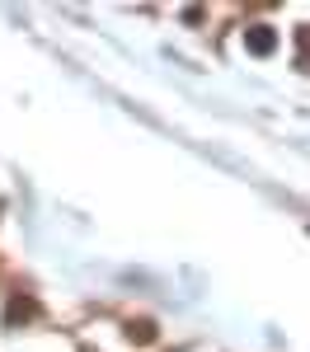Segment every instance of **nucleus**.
Masks as SVG:
<instances>
[{"label":"nucleus","instance_id":"nucleus-1","mask_svg":"<svg viewBox=\"0 0 310 352\" xmlns=\"http://www.w3.org/2000/svg\"><path fill=\"white\" fill-rule=\"evenodd\" d=\"M245 47H250L254 56H268L273 47H278V33H273L268 24H250L245 28Z\"/></svg>","mask_w":310,"mask_h":352},{"label":"nucleus","instance_id":"nucleus-2","mask_svg":"<svg viewBox=\"0 0 310 352\" xmlns=\"http://www.w3.org/2000/svg\"><path fill=\"white\" fill-rule=\"evenodd\" d=\"M28 320H38V300H33V296H14L10 305H5V324H10V329L28 324Z\"/></svg>","mask_w":310,"mask_h":352},{"label":"nucleus","instance_id":"nucleus-4","mask_svg":"<svg viewBox=\"0 0 310 352\" xmlns=\"http://www.w3.org/2000/svg\"><path fill=\"white\" fill-rule=\"evenodd\" d=\"M296 47H301V66H310V24L296 28Z\"/></svg>","mask_w":310,"mask_h":352},{"label":"nucleus","instance_id":"nucleus-3","mask_svg":"<svg viewBox=\"0 0 310 352\" xmlns=\"http://www.w3.org/2000/svg\"><path fill=\"white\" fill-rule=\"evenodd\" d=\"M127 338H132V343H141V348H151L160 333H155V324H151V320H132V324H127Z\"/></svg>","mask_w":310,"mask_h":352}]
</instances>
